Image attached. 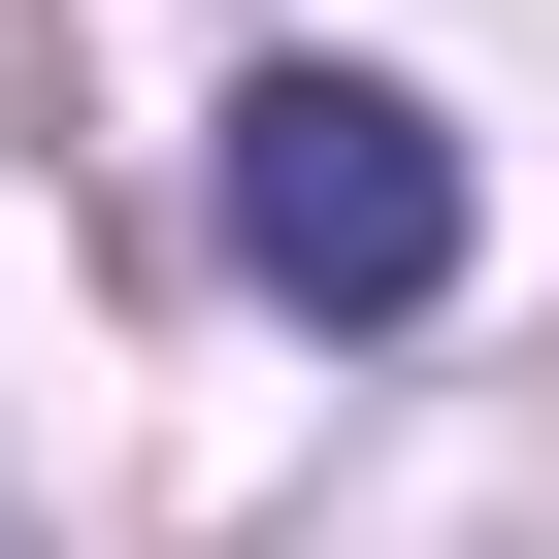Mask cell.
Instances as JSON below:
<instances>
[{
  "mask_svg": "<svg viewBox=\"0 0 559 559\" xmlns=\"http://www.w3.org/2000/svg\"><path fill=\"white\" fill-rule=\"evenodd\" d=\"M230 263L297 330H428L461 297V132L395 99V67H263L230 99Z\"/></svg>",
  "mask_w": 559,
  "mask_h": 559,
  "instance_id": "cell-1",
  "label": "cell"
}]
</instances>
